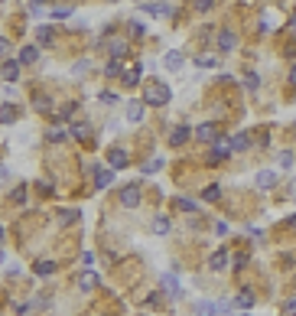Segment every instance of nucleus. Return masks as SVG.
Segmentation results:
<instances>
[{
  "instance_id": "f257e3e1",
  "label": "nucleus",
  "mask_w": 296,
  "mask_h": 316,
  "mask_svg": "<svg viewBox=\"0 0 296 316\" xmlns=\"http://www.w3.org/2000/svg\"><path fill=\"white\" fill-rule=\"evenodd\" d=\"M169 98H173V91H169L166 82H147V88H143V105L147 108H163V105H169Z\"/></svg>"
},
{
  "instance_id": "f03ea898",
  "label": "nucleus",
  "mask_w": 296,
  "mask_h": 316,
  "mask_svg": "<svg viewBox=\"0 0 296 316\" xmlns=\"http://www.w3.org/2000/svg\"><path fill=\"white\" fill-rule=\"evenodd\" d=\"M231 157V140L228 137H218V140L212 143V150H209V163L215 166V163H221V160H228Z\"/></svg>"
},
{
  "instance_id": "7ed1b4c3",
  "label": "nucleus",
  "mask_w": 296,
  "mask_h": 316,
  "mask_svg": "<svg viewBox=\"0 0 296 316\" xmlns=\"http://www.w3.org/2000/svg\"><path fill=\"white\" fill-rule=\"evenodd\" d=\"M121 206L124 209H137V206H140V186H137V183H127L121 189Z\"/></svg>"
},
{
  "instance_id": "20e7f679",
  "label": "nucleus",
  "mask_w": 296,
  "mask_h": 316,
  "mask_svg": "<svg viewBox=\"0 0 296 316\" xmlns=\"http://www.w3.org/2000/svg\"><path fill=\"white\" fill-rule=\"evenodd\" d=\"M98 46H101V49H108L111 59H121V55L127 53V39H108V36H101Z\"/></svg>"
},
{
  "instance_id": "39448f33",
  "label": "nucleus",
  "mask_w": 296,
  "mask_h": 316,
  "mask_svg": "<svg viewBox=\"0 0 296 316\" xmlns=\"http://www.w3.org/2000/svg\"><path fill=\"white\" fill-rule=\"evenodd\" d=\"M189 137H196V131H192V127H186V124H176L173 134H169V143H173V147H182Z\"/></svg>"
},
{
  "instance_id": "423d86ee",
  "label": "nucleus",
  "mask_w": 296,
  "mask_h": 316,
  "mask_svg": "<svg viewBox=\"0 0 296 316\" xmlns=\"http://www.w3.org/2000/svg\"><path fill=\"white\" fill-rule=\"evenodd\" d=\"M0 78H3V82H16V78H20V62H16V59H7V62L0 66Z\"/></svg>"
},
{
  "instance_id": "0eeeda50",
  "label": "nucleus",
  "mask_w": 296,
  "mask_h": 316,
  "mask_svg": "<svg viewBox=\"0 0 296 316\" xmlns=\"http://www.w3.org/2000/svg\"><path fill=\"white\" fill-rule=\"evenodd\" d=\"M234 46H238V36H234V30H221V33H218V49H221V53H231Z\"/></svg>"
},
{
  "instance_id": "6e6552de",
  "label": "nucleus",
  "mask_w": 296,
  "mask_h": 316,
  "mask_svg": "<svg viewBox=\"0 0 296 316\" xmlns=\"http://www.w3.org/2000/svg\"><path fill=\"white\" fill-rule=\"evenodd\" d=\"M140 10L150 13V17H169L173 7H169V3H140Z\"/></svg>"
},
{
  "instance_id": "1a4fd4ad",
  "label": "nucleus",
  "mask_w": 296,
  "mask_h": 316,
  "mask_svg": "<svg viewBox=\"0 0 296 316\" xmlns=\"http://www.w3.org/2000/svg\"><path fill=\"white\" fill-rule=\"evenodd\" d=\"M108 160H111L114 170H124V166H127V150H124V147H114V150L108 153Z\"/></svg>"
},
{
  "instance_id": "9d476101",
  "label": "nucleus",
  "mask_w": 296,
  "mask_h": 316,
  "mask_svg": "<svg viewBox=\"0 0 296 316\" xmlns=\"http://www.w3.org/2000/svg\"><path fill=\"white\" fill-rule=\"evenodd\" d=\"M163 290L173 297V300H179V297H182V290H179V281H176L173 274H166V277H163Z\"/></svg>"
},
{
  "instance_id": "9b49d317",
  "label": "nucleus",
  "mask_w": 296,
  "mask_h": 316,
  "mask_svg": "<svg viewBox=\"0 0 296 316\" xmlns=\"http://www.w3.org/2000/svg\"><path fill=\"white\" fill-rule=\"evenodd\" d=\"M228 261H231V254L225 248L215 251V254H212V271H225V267H228Z\"/></svg>"
},
{
  "instance_id": "f8f14e48",
  "label": "nucleus",
  "mask_w": 296,
  "mask_h": 316,
  "mask_svg": "<svg viewBox=\"0 0 296 316\" xmlns=\"http://www.w3.org/2000/svg\"><path fill=\"white\" fill-rule=\"evenodd\" d=\"M36 59H39V49H36V46H23L20 49V66H33Z\"/></svg>"
},
{
  "instance_id": "ddd939ff",
  "label": "nucleus",
  "mask_w": 296,
  "mask_h": 316,
  "mask_svg": "<svg viewBox=\"0 0 296 316\" xmlns=\"http://www.w3.org/2000/svg\"><path fill=\"white\" fill-rule=\"evenodd\" d=\"M215 134H218V131H215V124H198V127H196V137H198V140H212V143H215V140H218Z\"/></svg>"
},
{
  "instance_id": "4468645a",
  "label": "nucleus",
  "mask_w": 296,
  "mask_h": 316,
  "mask_svg": "<svg viewBox=\"0 0 296 316\" xmlns=\"http://www.w3.org/2000/svg\"><path fill=\"white\" fill-rule=\"evenodd\" d=\"M254 183L261 186V189H274V183H277V173H270V170H261Z\"/></svg>"
},
{
  "instance_id": "2eb2a0df",
  "label": "nucleus",
  "mask_w": 296,
  "mask_h": 316,
  "mask_svg": "<svg viewBox=\"0 0 296 316\" xmlns=\"http://www.w3.org/2000/svg\"><path fill=\"white\" fill-rule=\"evenodd\" d=\"M127 121H133V124L143 121V101H131L127 105Z\"/></svg>"
},
{
  "instance_id": "dca6fc26",
  "label": "nucleus",
  "mask_w": 296,
  "mask_h": 316,
  "mask_svg": "<svg viewBox=\"0 0 296 316\" xmlns=\"http://www.w3.org/2000/svg\"><path fill=\"white\" fill-rule=\"evenodd\" d=\"M78 287H82V290H95V287H98V274H95V271H85L82 277H78Z\"/></svg>"
},
{
  "instance_id": "f3484780",
  "label": "nucleus",
  "mask_w": 296,
  "mask_h": 316,
  "mask_svg": "<svg viewBox=\"0 0 296 316\" xmlns=\"http://www.w3.org/2000/svg\"><path fill=\"white\" fill-rule=\"evenodd\" d=\"M124 85H127V88L140 85V66H131L127 72H124Z\"/></svg>"
},
{
  "instance_id": "a211bd4d",
  "label": "nucleus",
  "mask_w": 296,
  "mask_h": 316,
  "mask_svg": "<svg viewBox=\"0 0 296 316\" xmlns=\"http://www.w3.org/2000/svg\"><path fill=\"white\" fill-rule=\"evenodd\" d=\"M163 166H166V160H160V157H156V160H150V163L140 166V173H143V176H153V173H160Z\"/></svg>"
},
{
  "instance_id": "6ab92c4d",
  "label": "nucleus",
  "mask_w": 296,
  "mask_h": 316,
  "mask_svg": "<svg viewBox=\"0 0 296 316\" xmlns=\"http://www.w3.org/2000/svg\"><path fill=\"white\" fill-rule=\"evenodd\" d=\"M163 66H166V69H173V72H176V69H182V53H176V49H173V53H166Z\"/></svg>"
},
{
  "instance_id": "aec40b11",
  "label": "nucleus",
  "mask_w": 296,
  "mask_h": 316,
  "mask_svg": "<svg viewBox=\"0 0 296 316\" xmlns=\"http://www.w3.org/2000/svg\"><path fill=\"white\" fill-rule=\"evenodd\" d=\"M111 179H114V173H111V170H98V173H95V186H98V189H108Z\"/></svg>"
},
{
  "instance_id": "412c9836",
  "label": "nucleus",
  "mask_w": 296,
  "mask_h": 316,
  "mask_svg": "<svg viewBox=\"0 0 296 316\" xmlns=\"http://www.w3.org/2000/svg\"><path fill=\"white\" fill-rule=\"evenodd\" d=\"M68 134H72V137H78V140H88V137H91V127H88V124H72V127H68Z\"/></svg>"
},
{
  "instance_id": "4be33fe9",
  "label": "nucleus",
  "mask_w": 296,
  "mask_h": 316,
  "mask_svg": "<svg viewBox=\"0 0 296 316\" xmlns=\"http://www.w3.org/2000/svg\"><path fill=\"white\" fill-rule=\"evenodd\" d=\"M247 147H251L247 134H234V137H231V150H247Z\"/></svg>"
},
{
  "instance_id": "5701e85b",
  "label": "nucleus",
  "mask_w": 296,
  "mask_h": 316,
  "mask_svg": "<svg viewBox=\"0 0 296 316\" xmlns=\"http://www.w3.org/2000/svg\"><path fill=\"white\" fill-rule=\"evenodd\" d=\"M33 108L36 111H52V98H49V95H36V98H33Z\"/></svg>"
},
{
  "instance_id": "b1692460",
  "label": "nucleus",
  "mask_w": 296,
  "mask_h": 316,
  "mask_svg": "<svg viewBox=\"0 0 296 316\" xmlns=\"http://www.w3.org/2000/svg\"><path fill=\"white\" fill-rule=\"evenodd\" d=\"M36 39H39V46H49L52 43V26H39V30H36Z\"/></svg>"
},
{
  "instance_id": "393cba45",
  "label": "nucleus",
  "mask_w": 296,
  "mask_h": 316,
  "mask_svg": "<svg viewBox=\"0 0 296 316\" xmlns=\"http://www.w3.org/2000/svg\"><path fill=\"white\" fill-rule=\"evenodd\" d=\"M59 222H62V225H72V222H78V209H62V212H59Z\"/></svg>"
},
{
  "instance_id": "a878e982",
  "label": "nucleus",
  "mask_w": 296,
  "mask_h": 316,
  "mask_svg": "<svg viewBox=\"0 0 296 316\" xmlns=\"http://www.w3.org/2000/svg\"><path fill=\"white\" fill-rule=\"evenodd\" d=\"M10 121H16V108H13V105H3V108H0V124H10Z\"/></svg>"
},
{
  "instance_id": "bb28decb",
  "label": "nucleus",
  "mask_w": 296,
  "mask_h": 316,
  "mask_svg": "<svg viewBox=\"0 0 296 316\" xmlns=\"http://www.w3.org/2000/svg\"><path fill=\"white\" fill-rule=\"evenodd\" d=\"M153 231H156V235H166V231H169V218H166V215H156L153 218Z\"/></svg>"
},
{
  "instance_id": "cd10ccee",
  "label": "nucleus",
  "mask_w": 296,
  "mask_h": 316,
  "mask_svg": "<svg viewBox=\"0 0 296 316\" xmlns=\"http://www.w3.org/2000/svg\"><path fill=\"white\" fill-rule=\"evenodd\" d=\"M173 206H176V209H182V212H196V202H192V199H182V196H176V199H173Z\"/></svg>"
},
{
  "instance_id": "c85d7f7f",
  "label": "nucleus",
  "mask_w": 296,
  "mask_h": 316,
  "mask_svg": "<svg viewBox=\"0 0 296 316\" xmlns=\"http://www.w3.org/2000/svg\"><path fill=\"white\" fill-rule=\"evenodd\" d=\"M202 199H205V202H218L221 199V186H209V189L202 193Z\"/></svg>"
},
{
  "instance_id": "c756f323",
  "label": "nucleus",
  "mask_w": 296,
  "mask_h": 316,
  "mask_svg": "<svg viewBox=\"0 0 296 316\" xmlns=\"http://www.w3.org/2000/svg\"><path fill=\"white\" fill-rule=\"evenodd\" d=\"M52 271H55L52 261H36V274H39V277H49Z\"/></svg>"
},
{
  "instance_id": "7c9ffc66",
  "label": "nucleus",
  "mask_w": 296,
  "mask_h": 316,
  "mask_svg": "<svg viewBox=\"0 0 296 316\" xmlns=\"http://www.w3.org/2000/svg\"><path fill=\"white\" fill-rule=\"evenodd\" d=\"M196 66H202V69H215V66H218V59H215V55H196Z\"/></svg>"
},
{
  "instance_id": "2f4dec72",
  "label": "nucleus",
  "mask_w": 296,
  "mask_h": 316,
  "mask_svg": "<svg viewBox=\"0 0 296 316\" xmlns=\"http://www.w3.org/2000/svg\"><path fill=\"white\" fill-rule=\"evenodd\" d=\"M198 313L212 316V313H218V310H215V303H209V300H198Z\"/></svg>"
},
{
  "instance_id": "473e14b6",
  "label": "nucleus",
  "mask_w": 296,
  "mask_h": 316,
  "mask_svg": "<svg viewBox=\"0 0 296 316\" xmlns=\"http://www.w3.org/2000/svg\"><path fill=\"white\" fill-rule=\"evenodd\" d=\"M277 160H280V166H283V170H290V166H293V153H290V150H280V157H277Z\"/></svg>"
},
{
  "instance_id": "72a5a7b5",
  "label": "nucleus",
  "mask_w": 296,
  "mask_h": 316,
  "mask_svg": "<svg viewBox=\"0 0 296 316\" xmlns=\"http://www.w3.org/2000/svg\"><path fill=\"white\" fill-rule=\"evenodd\" d=\"M244 85L251 88V91H257V88H261V78L254 75V72H247V75H244Z\"/></svg>"
},
{
  "instance_id": "f704fd0d",
  "label": "nucleus",
  "mask_w": 296,
  "mask_h": 316,
  "mask_svg": "<svg viewBox=\"0 0 296 316\" xmlns=\"http://www.w3.org/2000/svg\"><path fill=\"white\" fill-rule=\"evenodd\" d=\"M238 306H241V310H251V306H254V297L251 294H241V297H238Z\"/></svg>"
},
{
  "instance_id": "c9c22d12",
  "label": "nucleus",
  "mask_w": 296,
  "mask_h": 316,
  "mask_svg": "<svg viewBox=\"0 0 296 316\" xmlns=\"http://www.w3.org/2000/svg\"><path fill=\"white\" fill-rule=\"evenodd\" d=\"M52 17H55V20H66V17H72V7H55Z\"/></svg>"
},
{
  "instance_id": "e433bc0d",
  "label": "nucleus",
  "mask_w": 296,
  "mask_h": 316,
  "mask_svg": "<svg viewBox=\"0 0 296 316\" xmlns=\"http://www.w3.org/2000/svg\"><path fill=\"white\" fill-rule=\"evenodd\" d=\"M75 108H78V105H75V101H68V105H66V108H62V111H59V118H72V114H75Z\"/></svg>"
},
{
  "instance_id": "4c0bfd02",
  "label": "nucleus",
  "mask_w": 296,
  "mask_h": 316,
  "mask_svg": "<svg viewBox=\"0 0 296 316\" xmlns=\"http://www.w3.org/2000/svg\"><path fill=\"white\" fill-rule=\"evenodd\" d=\"M104 72H108V75H117V72H121V59H111Z\"/></svg>"
},
{
  "instance_id": "58836bf2",
  "label": "nucleus",
  "mask_w": 296,
  "mask_h": 316,
  "mask_svg": "<svg viewBox=\"0 0 296 316\" xmlns=\"http://www.w3.org/2000/svg\"><path fill=\"white\" fill-rule=\"evenodd\" d=\"M283 313L286 316H296V297H290V300L283 303Z\"/></svg>"
},
{
  "instance_id": "ea45409f",
  "label": "nucleus",
  "mask_w": 296,
  "mask_h": 316,
  "mask_svg": "<svg viewBox=\"0 0 296 316\" xmlns=\"http://www.w3.org/2000/svg\"><path fill=\"white\" fill-rule=\"evenodd\" d=\"M49 140H52V143L66 140V131H59V127H52V131H49Z\"/></svg>"
},
{
  "instance_id": "a19ab883",
  "label": "nucleus",
  "mask_w": 296,
  "mask_h": 316,
  "mask_svg": "<svg viewBox=\"0 0 296 316\" xmlns=\"http://www.w3.org/2000/svg\"><path fill=\"white\" fill-rule=\"evenodd\" d=\"M192 7L205 13V10H212V0H192Z\"/></svg>"
},
{
  "instance_id": "79ce46f5",
  "label": "nucleus",
  "mask_w": 296,
  "mask_h": 316,
  "mask_svg": "<svg viewBox=\"0 0 296 316\" xmlns=\"http://www.w3.org/2000/svg\"><path fill=\"white\" fill-rule=\"evenodd\" d=\"M131 33H133V36H143L147 30H143V23H137V20H133V23H131Z\"/></svg>"
},
{
  "instance_id": "37998d69",
  "label": "nucleus",
  "mask_w": 296,
  "mask_h": 316,
  "mask_svg": "<svg viewBox=\"0 0 296 316\" xmlns=\"http://www.w3.org/2000/svg\"><path fill=\"white\" fill-rule=\"evenodd\" d=\"M82 261H85L88 267H95V254H91V251H85V254H82Z\"/></svg>"
},
{
  "instance_id": "c03bdc74",
  "label": "nucleus",
  "mask_w": 296,
  "mask_h": 316,
  "mask_svg": "<svg viewBox=\"0 0 296 316\" xmlns=\"http://www.w3.org/2000/svg\"><path fill=\"white\" fill-rule=\"evenodd\" d=\"M286 55H293L296 59V43H286Z\"/></svg>"
},
{
  "instance_id": "a18cd8bd",
  "label": "nucleus",
  "mask_w": 296,
  "mask_h": 316,
  "mask_svg": "<svg viewBox=\"0 0 296 316\" xmlns=\"http://www.w3.org/2000/svg\"><path fill=\"white\" fill-rule=\"evenodd\" d=\"M7 49H10V43H7V39H3V36H0V55L7 53Z\"/></svg>"
},
{
  "instance_id": "49530a36",
  "label": "nucleus",
  "mask_w": 296,
  "mask_h": 316,
  "mask_svg": "<svg viewBox=\"0 0 296 316\" xmlns=\"http://www.w3.org/2000/svg\"><path fill=\"white\" fill-rule=\"evenodd\" d=\"M290 85H296V62H293V69H290Z\"/></svg>"
},
{
  "instance_id": "de8ad7c7",
  "label": "nucleus",
  "mask_w": 296,
  "mask_h": 316,
  "mask_svg": "<svg viewBox=\"0 0 296 316\" xmlns=\"http://www.w3.org/2000/svg\"><path fill=\"white\" fill-rule=\"evenodd\" d=\"M290 30H293V33H296V17H293V20H290Z\"/></svg>"
},
{
  "instance_id": "09e8293b",
  "label": "nucleus",
  "mask_w": 296,
  "mask_h": 316,
  "mask_svg": "<svg viewBox=\"0 0 296 316\" xmlns=\"http://www.w3.org/2000/svg\"><path fill=\"white\" fill-rule=\"evenodd\" d=\"M290 225H293V228H296V215H293V218H290Z\"/></svg>"
},
{
  "instance_id": "8fccbe9b",
  "label": "nucleus",
  "mask_w": 296,
  "mask_h": 316,
  "mask_svg": "<svg viewBox=\"0 0 296 316\" xmlns=\"http://www.w3.org/2000/svg\"><path fill=\"white\" fill-rule=\"evenodd\" d=\"M30 3H46V0H30Z\"/></svg>"
},
{
  "instance_id": "3c124183",
  "label": "nucleus",
  "mask_w": 296,
  "mask_h": 316,
  "mask_svg": "<svg viewBox=\"0 0 296 316\" xmlns=\"http://www.w3.org/2000/svg\"><path fill=\"white\" fill-rule=\"evenodd\" d=\"M293 193H296V179H293Z\"/></svg>"
},
{
  "instance_id": "603ef678",
  "label": "nucleus",
  "mask_w": 296,
  "mask_h": 316,
  "mask_svg": "<svg viewBox=\"0 0 296 316\" xmlns=\"http://www.w3.org/2000/svg\"><path fill=\"white\" fill-rule=\"evenodd\" d=\"M238 316H247V313H238Z\"/></svg>"
}]
</instances>
